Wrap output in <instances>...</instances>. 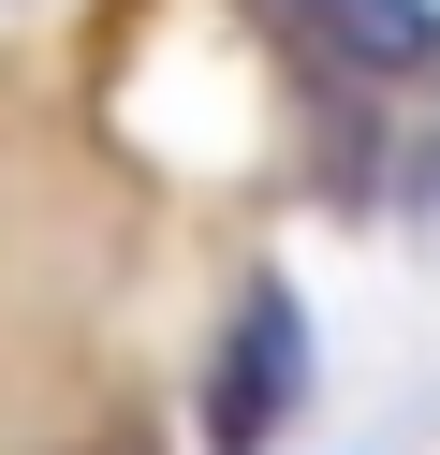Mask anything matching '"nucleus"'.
I'll return each mask as SVG.
<instances>
[{"label":"nucleus","mask_w":440,"mask_h":455,"mask_svg":"<svg viewBox=\"0 0 440 455\" xmlns=\"http://www.w3.org/2000/svg\"><path fill=\"white\" fill-rule=\"evenodd\" d=\"M308 30L352 74H426L440 60V0H308Z\"/></svg>","instance_id":"f257e3e1"},{"label":"nucleus","mask_w":440,"mask_h":455,"mask_svg":"<svg viewBox=\"0 0 440 455\" xmlns=\"http://www.w3.org/2000/svg\"><path fill=\"white\" fill-rule=\"evenodd\" d=\"M279 382H293V308H279V294H250V323H235V382H220V441H235V455L264 441Z\"/></svg>","instance_id":"f03ea898"}]
</instances>
